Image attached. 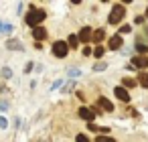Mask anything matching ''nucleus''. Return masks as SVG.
I'll use <instances>...</instances> for the list:
<instances>
[{"label": "nucleus", "instance_id": "obj_3", "mask_svg": "<svg viewBox=\"0 0 148 142\" xmlns=\"http://www.w3.org/2000/svg\"><path fill=\"white\" fill-rule=\"evenodd\" d=\"M67 51H69V47H67L65 41H57V43L53 45V55L59 57V59H63V57L67 55Z\"/></svg>", "mask_w": 148, "mask_h": 142}, {"label": "nucleus", "instance_id": "obj_10", "mask_svg": "<svg viewBox=\"0 0 148 142\" xmlns=\"http://www.w3.org/2000/svg\"><path fill=\"white\" fill-rule=\"evenodd\" d=\"M114 93H116L118 99H122V102H128V99H130V93H128V89H124V87H116Z\"/></svg>", "mask_w": 148, "mask_h": 142}, {"label": "nucleus", "instance_id": "obj_21", "mask_svg": "<svg viewBox=\"0 0 148 142\" xmlns=\"http://www.w3.org/2000/svg\"><path fill=\"white\" fill-rule=\"evenodd\" d=\"M138 51H140V53H146L148 47H146V45H138Z\"/></svg>", "mask_w": 148, "mask_h": 142}, {"label": "nucleus", "instance_id": "obj_4", "mask_svg": "<svg viewBox=\"0 0 148 142\" xmlns=\"http://www.w3.org/2000/svg\"><path fill=\"white\" fill-rule=\"evenodd\" d=\"M106 110V112H114V104L108 99V97H103V95H99L97 97V110Z\"/></svg>", "mask_w": 148, "mask_h": 142}, {"label": "nucleus", "instance_id": "obj_14", "mask_svg": "<svg viewBox=\"0 0 148 142\" xmlns=\"http://www.w3.org/2000/svg\"><path fill=\"white\" fill-rule=\"evenodd\" d=\"M122 83H124V85H122L124 89H126V87H134V85H136V81H134V79H124Z\"/></svg>", "mask_w": 148, "mask_h": 142}, {"label": "nucleus", "instance_id": "obj_19", "mask_svg": "<svg viewBox=\"0 0 148 142\" xmlns=\"http://www.w3.org/2000/svg\"><path fill=\"white\" fill-rule=\"evenodd\" d=\"M8 49H21V43H16V41H10V43H8Z\"/></svg>", "mask_w": 148, "mask_h": 142}, {"label": "nucleus", "instance_id": "obj_5", "mask_svg": "<svg viewBox=\"0 0 148 142\" xmlns=\"http://www.w3.org/2000/svg\"><path fill=\"white\" fill-rule=\"evenodd\" d=\"M79 118H83L85 122H93V118H95V112L93 110H89V108H79Z\"/></svg>", "mask_w": 148, "mask_h": 142}, {"label": "nucleus", "instance_id": "obj_1", "mask_svg": "<svg viewBox=\"0 0 148 142\" xmlns=\"http://www.w3.org/2000/svg\"><path fill=\"white\" fill-rule=\"evenodd\" d=\"M47 19V14H45V10H37V8H31V12L27 14V25L29 27H33V29H37L43 21Z\"/></svg>", "mask_w": 148, "mask_h": 142}, {"label": "nucleus", "instance_id": "obj_7", "mask_svg": "<svg viewBox=\"0 0 148 142\" xmlns=\"http://www.w3.org/2000/svg\"><path fill=\"white\" fill-rule=\"evenodd\" d=\"M108 45H110L108 49H112V51H118V49L122 47V37H120V35H114V37L108 41Z\"/></svg>", "mask_w": 148, "mask_h": 142}, {"label": "nucleus", "instance_id": "obj_16", "mask_svg": "<svg viewBox=\"0 0 148 142\" xmlns=\"http://www.w3.org/2000/svg\"><path fill=\"white\" fill-rule=\"evenodd\" d=\"M0 31H2V33H10L12 27H10V25H4V23H0Z\"/></svg>", "mask_w": 148, "mask_h": 142}, {"label": "nucleus", "instance_id": "obj_11", "mask_svg": "<svg viewBox=\"0 0 148 142\" xmlns=\"http://www.w3.org/2000/svg\"><path fill=\"white\" fill-rule=\"evenodd\" d=\"M91 39H93L95 43H99V41H103V39H106V33H103V29H97V31L93 33V37H91Z\"/></svg>", "mask_w": 148, "mask_h": 142}, {"label": "nucleus", "instance_id": "obj_8", "mask_svg": "<svg viewBox=\"0 0 148 142\" xmlns=\"http://www.w3.org/2000/svg\"><path fill=\"white\" fill-rule=\"evenodd\" d=\"M132 63H134L136 67H140V69H146V67H148V57H144V55H136V57L132 59Z\"/></svg>", "mask_w": 148, "mask_h": 142}, {"label": "nucleus", "instance_id": "obj_6", "mask_svg": "<svg viewBox=\"0 0 148 142\" xmlns=\"http://www.w3.org/2000/svg\"><path fill=\"white\" fill-rule=\"evenodd\" d=\"M91 37H93V33H91V29L89 27H83L81 31H79V41H83V43H87V41H91Z\"/></svg>", "mask_w": 148, "mask_h": 142}, {"label": "nucleus", "instance_id": "obj_2", "mask_svg": "<svg viewBox=\"0 0 148 142\" xmlns=\"http://www.w3.org/2000/svg\"><path fill=\"white\" fill-rule=\"evenodd\" d=\"M124 14H126V10H124V4H114V8H112V12H110V16H108L110 25H118V23H122Z\"/></svg>", "mask_w": 148, "mask_h": 142}, {"label": "nucleus", "instance_id": "obj_22", "mask_svg": "<svg viewBox=\"0 0 148 142\" xmlns=\"http://www.w3.org/2000/svg\"><path fill=\"white\" fill-rule=\"evenodd\" d=\"M146 19H148V8H146Z\"/></svg>", "mask_w": 148, "mask_h": 142}, {"label": "nucleus", "instance_id": "obj_15", "mask_svg": "<svg viewBox=\"0 0 148 142\" xmlns=\"http://www.w3.org/2000/svg\"><path fill=\"white\" fill-rule=\"evenodd\" d=\"M95 142H116L114 138H110V136H97V140Z\"/></svg>", "mask_w": 148, "mask_h": 142}, {"label": "nucleus", "instance_id": "obj_18", "mask_svg": "<svg viewBox=\"0 0 148 142\" xmlns=\"http://www.w3.org/2000/svg\"><path fill=\"white\" fill-rule=\"evenodd\" d=\"M93 55H95V57H97V59H99V57H101V55H103V49H101V47H99V45H97V47H95V51H93Z\"/></svg>", "mask_w": 148, "mask_h": 142}, {"label": "nucleus", "instance_id": "obj_17", "mask_svg": "<svg viewBox=\"0 0 148 142\" xmlns=\"http://www.w3.org/2000/svg\"><path fill=\"white\" fill-rule=\"evenodd\" d=\"M75 142H89V140H87L85 134H77V136H75Z\"/></svg>", "mask_w": 148, "mask_h": 142}, {"label": "nucleus", "instance_id": "obj_20", "mask_svg": "<svg viewBox=\"0 0 148 142\" xmlns=\"http://www.w3.org/2000/svg\"><path fill=\"white\" fill-rule=\"evenodd\" d=\"M130 31H132V29H130V27H128V25H124V27H122V29H120V33H130Z\"/></svg>", "mask_w": 148, "mask_h": 142}, {"label": "nucleus", "instance_id": "obj_13", "mask_svg": "<svg viewBox=\"0 0 148 142\" xmlns=\"http://www.w3.org/2000/svg\"><path fill=\"white\" fill-rule=\"evenodd\" d=\"M77 43H79V39H77L75 35H71V37L67 39V47H77Z\"/></svg>", "mask_w": 148, "mask_h": 142}, {"label": "nucleus", "instance_id": "obj_9", "mask_svg": "<svg viewBox=\"0 0 148 142\" xmlns=\"http://www.w3.org/2000/svg\"><path fill=\"white\" fill-rule=\"evenodd\" d=\"M33 37H35V41H37V43H41V41L47 37V31H45L43 27H37V29H33Z\"/></svg>", "mask_w": 148, "mask_h": 142}, {"label": "nucleus", "instance_id": "obj_12", "mask_svg": "<svg viewBox=\"0 0 148 142\" xmlns=\"http://www.w3.org/2000/svg\"><path fill=\"white\" fill-rule=\"evenodd\" d=\"M138 83H140L142 87H148V73H144V71H142V73L138 75Z\"/></svg>", "mask_w": 148, "mask_h": 142}]
</instances>
